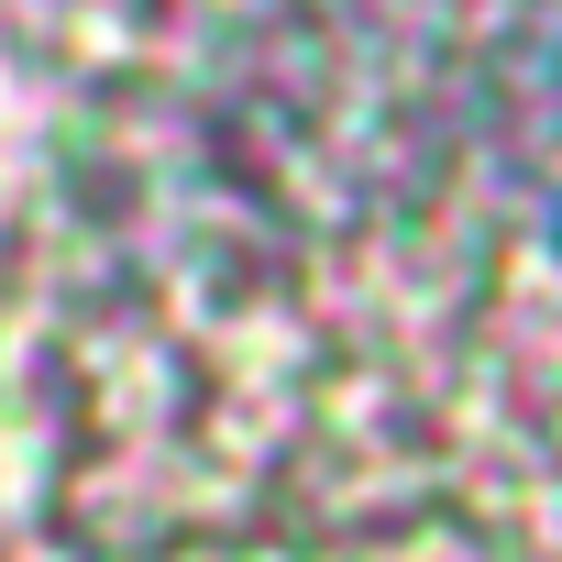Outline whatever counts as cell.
<instances>
[{"label": "cell", "mask_w": 562, "mask_h": 562, "mask_svg": "<svg viewBox=\"0 0 562 562\" xmlns=\"http://www.w3.org/2000/svg\"><path fill=\"white\" fill-rule=\"evenodd\" d=\"M485 122H496V155H507L518 199L562 232V0H540V12L496 45Z\"/></svg>", "instance_id": "1"}]
</instances>
